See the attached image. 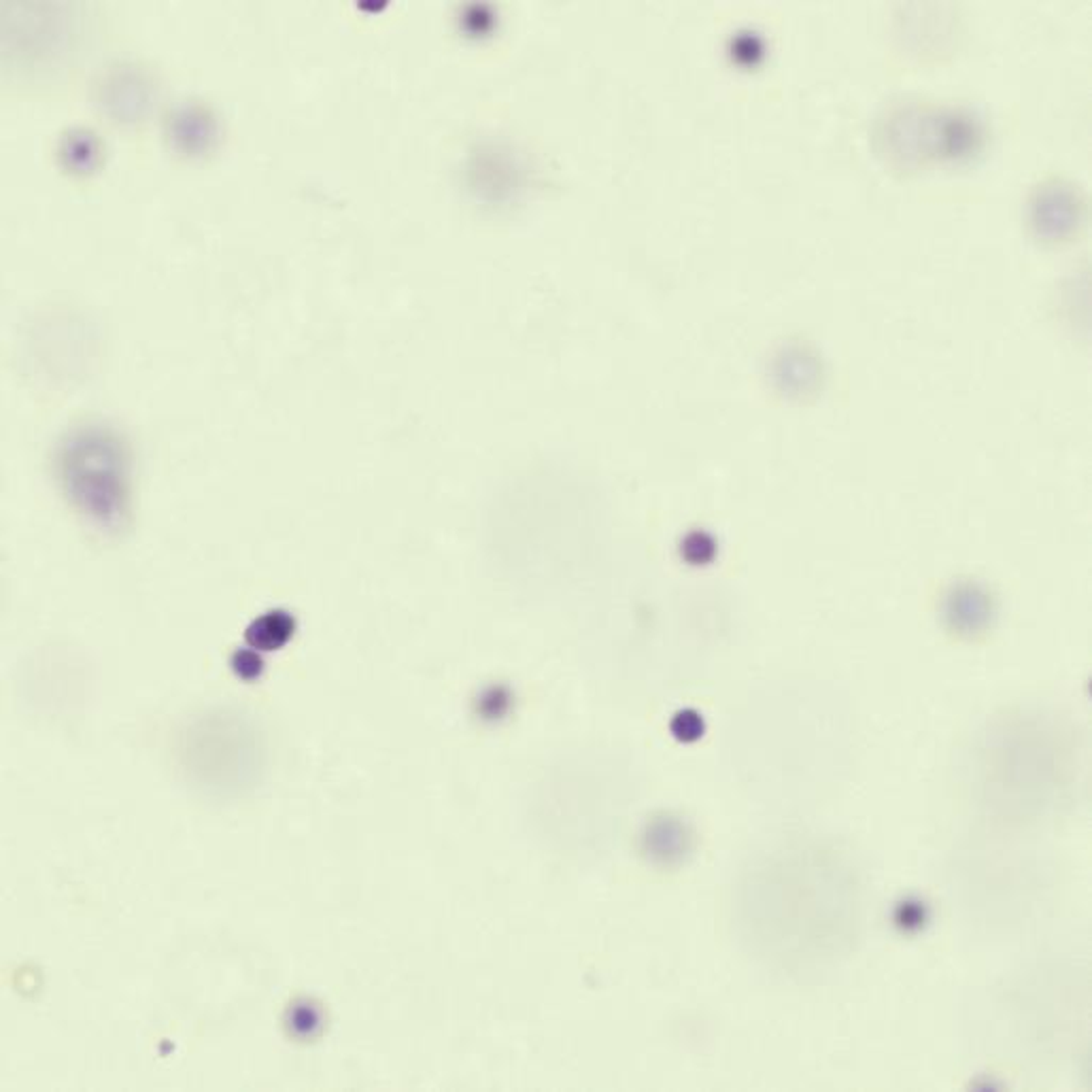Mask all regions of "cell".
<instances>
[{
	"instance_id": "obj_1",
	"label": "cell",
	"mask_w": 1092,
	"mask_h": 1092,
	"mask_svg": "<svg viewBox=\"0 0 1092 1092\" xmlns=\"http://www.w3.org/2000/svg\"><path fill=\"white\" fill-rule=\"evenodd\" d=\"M58 483L73 510L89 528L115 536L132 517L130 453L124 440L103 425L68 434L56 456Z\"/></svg>"
},
{
	"instance_id": "obj_2",
	"label": "cell",
	"mask_w": 1092,
	"mask_h": 1092,
	"mask_svg": "<svg viewBox=\"0 0 1092 1092\" xmlns=\"http://www.w3.org/2000/svg\"><path fill=\"white\" fill-rule=\"evenodd\" d=\"M292 629H294V623H292V619L288 614L268 612V614L262 616V619H257L249 627L247 640L251 643V647H255V649L272 651V649H279L281 645L288 643V638L292 635Z\"/></svg>"
},
{
	"instance_id": "obj_3",
	"label": "cell",
	"mask_w": 1092,
	"mask_h": 1092,
	"mask_svg": "<svg viewBox=\"0 0 1092 1092\" xmlns=\"http://www.w3.org/2000/svg\"><path fill=\"white\" fill-rule=\"evenodd\" d=\"M929 914L920 901H904L895 912V922L901 927V931H918L922 924L927 922Z\"/></svg>"
}]
</instances>
